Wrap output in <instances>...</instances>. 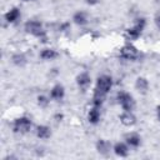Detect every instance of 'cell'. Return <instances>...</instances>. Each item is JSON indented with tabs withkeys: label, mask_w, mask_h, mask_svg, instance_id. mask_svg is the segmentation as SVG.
Returning a JSON list of instances; mask_svg holds the SVG:
<instances>
[{
	"label": "cell",
	"mask_w": 160,
	"mask_h": 160,
	"mask_svg": "<svg viewBox=\"0 0 160 160\" xmlns=\"http://www.w3.org/2000/svg\"><path fill=\"white\" fill-rule=\"evenodd\" d=\"M111 78L108 75H102L98 79V84H96V89L94 92V105L95 106H100L104 102L105 95L106 92L110 90L111 88Z\"/></svg>",
	"instance_id": "6da1fadb"
},
{
	"label": "cell",
	"mask_w": 160,
	"mask_h": 160,
	"mask_svg": "<svg viewBox=\"0 0 160 160\" xmlns=\"http://www.w3.org/2000/svg\"><path fill=\"white\" fill-rule=\"evenodd\" d=\"M30 128H31V121L28 118H19L14 122V130L16 132H21V134L28 132Z\"/></svg>",
	"instance_id": "7a4b0ae2"
},
{
	"label": "cell",
	"mask_w": 160,
	"mask_h": 160,
	"mask_svg": "<svg viewBox=\"0 0 160 160\" xmlns=\"http://www.w3.org/2000/svg\"><path fill=\"white\" fill-rule=\"evenodd\" d=\"M25 30L29 32V34H32L35 36H44V30H42V26L39 21H28L25 24Z\"/></svg>",
	"instance_id": "3957f363"
},
{
	"label": "cell",
	"mask_w": 160,
	"mask_h": 160,
	"mask_svg": "<svg viewBox=\"0 0 160 160\" xmlns=\"http://www.w3.org/2000/svg\"><path fill=\"white\" fill-rule=\"evenodd\" d=\"M118 99H119V102L121 104V106H122L124 110H126V111L132 110V108H134V100H132V98L129 94L120 92L118 95Z\"/></svg>",
	"instance_id": "277c9868"
},
{
	"label": "cell",
	"mask_w": 160,
	"mask_h": 160,
	"mask_svg": "<svg viewBox=\"0 0 160 160\" xmlns=\"http://www.w3.org/2000/svg\"><path fill=\"white\" fill-rule=\"evenodd\" d=\"M144 26H145V20H144V19H139L138 22H136L131 29L128 30V34H126L128 38H130V39H136L138 36H140V34H141Z\"/></svg>",
	"instance_id": "5b68a950"
},
{
	"label": "cell",
	"mask_w": 160,
	"mask_h": 160,
	"mask_svg": "<svg viewBox=\"0 0 160 160\" xmlns=\"http://www.w3.org/2000/svg\"><path fill=\"white\" fill-rule=\"evenodd\" d=\"M121 58L124 59H128V60H135L138 56H139V52L138 50L131 46V45H125L122 49H121V52H120Z\"/></svg>",
	"instance_id": "8992f818"
},
{
	"label": "cell",
	"mask_w": 160,
	"mask_h": 160,
	"mask_svg": "<svg viewBox=\"0 0 160 160\" xmlns=\"http://www.w3.org/2000/svg\"><path fill=\"white\" fill-rule=\"evenodd\" d=\"M89 84H90V76L86 74V72H82V74H80L79 76H78V85L81 88V89H86L88 86H89Z\"/></svg>",
	"instance_id": "52a82bcc"
},
{
	"label": "cell",
	"mask_w": 160,
	"mask_h": 160,
	"mask_svg": "<svg viewBox=\"0 0 160 160\" xmlns=\"http://www.w3.org/2000/svg\"><path fill=\"white\" fill-rule=\"evenodd\" d=\"M120 120H121V122H122L124 125L130 126V125H132V124L135 122V116H134L130 111H126L125 114H122V115L120 116Z\"/></svg>",
	"instance_id": "ba28073f"
},
{
	"label": "cell",
	"mask_w": 160,
	"mask_h": 160,
	"mask_svg": "<svg viewBox=\"0 0 160 160\" xmlns=\"http://www.w3.org/2000/svg\"><path fill=\"white\" fill-rule=\"evenodd\" d=\"M19 16H20V12H19V10H18L16 8L11 9V10L5 15V18H6V20H8L9 22H14L15 20H18Z\"/></svg>",
	"instance_id": "9c48e42d"
},
{
	"label": "cell",
	"mask_w": 160,
	"mask_h": 160,
	"mask_svg": "<svg viewBox=\"0 0 160 160\" xmlns=\"http://www.w3.org/2000/svg\"><path fill=\"white\" fill-rule=\"evenodd\" d=\"M114 150H115V154L119 155V156H126L128 155V148L122 142L116 144L115 148H114Z\"/></svg>",
	"instance_id": "30bf717a"
},
{
	"label": "cell",
	"mask_w": 160,
	"mask_h": 160,
	"mask_svg": "<svg viewBox=\"0 0 160 160\" xmlns=\"http://www.w3.org/2000/svg\"><path fill=\"white\" fill-rule=\"evenodd\" d=\"M62 96H64V89H62V86H60V85L54 86L52 90H51V98H54V99H61Z\"/></svg>",
	"instance_id": "8fae6325"
},
{
	"label": "cell",
	"mask_w": 160,
	"mask_h": 160,
	"mask_svg": "<svg viewBox=\"0 0 160 160\" xmlns=\"http://www.w3.org/2000/svg\"><path fill=\"white\" fill-rule=\"evenodd\" d=\"M99 118H100V112H99V110H98V106H95V108L91 109L90 112H89V121L92 122V124H96L98 120H99Z\"/></svg>",
	"instance_id": "7c38bea8"
},
{
	"label": "cell",
	"mask_w": 160,
	"mask_h": 160,
	"mask_svg": "<svg viewBox=\"0 0 160 160\" xmlns=\"http://www.w3.org/2000/svg\"><path fill=\"white\" fill-rule=\"evenodd\" d=\"M36 134H38L39 138H41V139H46V138L50 136V129H49L48 126H44V125H42V126H39Z\"/></svg>",
	"instance_id": "4fadbf2b"
},
{
	"label": "cell",
	"mask_w": 160,
	"mask_h": 160,
	"mask_svg": "<svg viewBox=\"0 0 160 160\" xmlns=\"http://www.w3.org/2000/svg\"><path fill=\"white\" fill-rule=\"evenodd\" d=\"M109 149H110V145H109V142H106L105 140H100V141L98 142V150H99V152L106 155L108 151H109Z\"/></svg>",
	"instance_id": "5bb4252c"
},
{
	"label": "cell",
	"mask_w": 160,
	"mask_h": 160,
	"mask_svg": "<svg viewBox=\"0 0 160 160\" xmlns=\"http://www.w3.org/2000/svg\"><path fill=\"white\" fill-rule=\"evenodd\" d=\"M40 56L42 59H45V60H50V59H52V58L56 56V52L54 50H51V49H45V50H42V52H41Z\"/></svg>",
	"instance_id": "9a60e30c"
},
{
	"label": "cell",
	"mask_w": 160,
	"mask_h": 160,
	"mask_svg": "<svg viewBox=\"0 0 160 160\" xmlns=\"http://www.w3.org/2000/svg\"><path fill=\"white\" fill-rule=\"evenodd\" d=\"M136 88H138L139 90H141L142 92L146 91V89H148V81H146L144 78H139V79L136 80Z\"/></svg>",
	"instance_id": "2e32d148"
},
{
	"label": "cell",
	"mask_w": 160,
	"mask_h": 160,
	"mask_svg": "<svg viewBox=\"0 0 160 160\" xmlns=\"http://www.w3.org/2000/svg\"><path fill=\"white\" fill-rule=\"evenodd\" d=\"M74 20H75L76 24H79V25H84V24L86 22L85 14H84V12H76V14L74 15Z\"/></svg>",
	"instance_id": "e0dca14e"
},
{
	"label": "cell",
	"mask_w": 160,
	"mask_h": 160,
	"mask_svg": "<svg viewBox=\"0 0 160 160\" xmlns=\"http://www.w3.org/2000/svg\"><path fill=\"white\" fill-rule=\"evenodd\" d=\"M126 140H128V142H129L131 146H138V145L140 144V138H139L138 135H130V136L126 138Z\"/></svg>",
	"instance_id": "ac0fdd59"
},
{
	"label": "cell",
	"mask_w": 160,
	"mask_h": 160,
	"mask_svg": "<svg viewBox=\"0 0 160 160\" xmlns=\"http://www.w3.org/2000/svg\"><path fill=\"white\" fill-rule=\"evenodd\" d=\"M14 62L18 64V65H19V64H24V62H25V58H24L22 55H15V56H14Z\"/></svg>",
	"instance_id": "d6986e66"
},
{
	"label": "cell",
	"mask_w": 160,
	"mask_h": 160,
	"mask_svg": "<svg viewBox=\"0 0 160 160\" xmlns=\"http://www.w3.org/2000/svg\"><path fill=\"white\" fill-rule=\"evenodd\" d=\"M39 104H40V105H42V106H45V105L48 104L46 98H44V96H39Z\"/></svg>",
	"instance_id": "ffe728a7"
},
{
	"label": "cell",
	"mask_w": 160,
	"mask_h": 160,
	"mask_svg": "<svg viewBox=\"0 0 160 160\" xmlns=\"http://www.w3.org/2000/svg\"><path fill=\"white\" fill-rule=\"evenodd\" d=\"M156 25H158V28L160 29V16L156 18Z\"/></svg>",
	"instance_id": "44dd1931"
},
{
	"label": "cell",
	"mask_w": 160,
	"mask_h": 160,
	"mask_svg": "<svg viewBox=\"0 0 160 160\" xmlns=\"http://www.w3.org/2000/svg\"><path fill=\"white\" fill-rule=\"evenodd\" d=\"M96 1H98V0H88V2H89V4H95Z\"/></svg>",
	"instance_id": "7402d4cb"
},
{
	"label": "cell",
	"mask_w": 160,
	"mask_h": 160,
	"mask_svg": "<svg viewBox=\"0 0 160 160\" xmlns=\"http://www.w3.org/2000/svg\"><path fill=\"white\" fill-rule=\"evenodd\" d=\"M158 116H159V120H160V106L158 108Z\"/></svg>",
	"instance_id": "603a6c76"
}]
</instances>
